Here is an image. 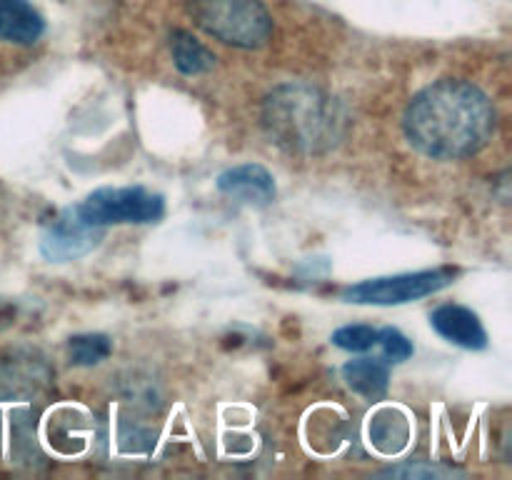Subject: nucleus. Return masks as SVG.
I'll list each match as a JSON object with an SVG mask.
<instances>
[{
    "instance_id": "obj_1",
    "label": "nucleus",
    "mask_w": 512,
    "mask_h": 480,
    "mask_svg": "<svg viewBox=\"0 0 512 480\" xmlns=\"http://www.w3.org/2000/svg\"><path fill=\"white\" fill-rule=\"evenodd\" d=\"M495 105L475 83L443 78L420 90L405 108L403 130L418 153L460 160L480 153L495 133Z\"/></svg>"
},
{
    "instance_id": "obj_2",
    "label": "nucleus",
    "mask_w": 512,
    "mask_h": 480,
    "mask_svg": "<svg viewBox=\"0 0 512 480\" xmlns=\"http://www.w3.org/2000/svg\"><path fill=\"white\" fill-rule=\"evenodd\" d=\"M263 128L270 143L290 155H323L348 133V113L338 98L310 83H285L263 103Z\"/></svg>"
},
{
    "instance_id": "obj_3",
    "label": "nucleus",
    "mask_w": 512,
    "mask_h": 480,
    "mask_svg": "<svg viewBox=\"0 0 512 480\" xmlns=\"http://www.w3.org/2000/svg\"><path fill=\"white\" fill-rule=\"evenodd\" d=\"M188 13L198 28L233 48L258 50L273 38L263 0H188Z\"/></svg>"
},
{
    "instance_id": "obj_4",
    "label": "nucleus",
    "mask_w": 512,
    "mask_h": 480,
    "mask_svg": "<svg viewBox=\"0 0 512 480\" xmlns=\"http://www.w3.org/2000/svg\"><path fill=\"white\" fill-rule=\"evenodd\" d=\"M78 215L95 228L108 225H145L158 223L165 215L163 195L143 188V185H125V188H98L75 205Z\"/></svg>"
},
{
    "instance_id": "obj_5",
    "label": "nucleus",
    "mask_w": 512,
    "mask_h": 480,
    "mask_svg": "<svg viewBox=\"0 0 512 480\" xmlns=\"http://www.w3.org/2000/svg\"><path fill=\"white\" fill-rule=\"evenodd\" d=\"M458 270L453 268H430L415 270V273L383 275V278H368L363 283L348 285L340 293L345 303L355 305H403L410 300L428 298L440 293L455 280Z\"/></svg>"
},
{
    "instance_id": "obj_6",
    "label": "nucleus",
    "mask_w": 512,
    "mask_h": 480,
    "mask_svg": "<svg viewBox=\"0 0 512 480\" xmlns=\"http://www.w3.org/2000/svg\"><path fill=\"white\" fill-rule=\"evenodd\" d=\"M105 228H95L78 215V210L65 208L43 225L40 233V255L50 263H70L93 253L103 240Z\"/></svg>"
},
{
    "instance_id": "obj_7",
    "label": "nucleus",
    "mask_w": 512,
    "mask_h": 480,
    "mask_svg": "<svg viewBox=\"0 0 512 480\" xmlns=\"http://www.w3.org/2000/svg\"><path fill=\"white\" fill-rule=\"evenodd\" d=\"M218 190L248 205H270L278 195L273 173L260 163H243L223 170L218 175Z\"/></svg>"
},
{
    "instance_id": "obj_8",
    "label": "nucleus",
    "mask_w": 512,
    "mask_h": 480,
    "mask_svg": "<svg viewBox=\"0 0 512 480\" xmlns=\"http://www.w3.org/2000/svg\"><path fill=\"white\" fill-rule=\"evenodd\" d=\"M430 325L440 338L465 350H483L488 345V333L478 313L458 303H445L430 313Z\"/></svg>"
},
{
    "instance_id": "obj_9",
    "label": "nucleus",
    "mask_w": 512,
    "mask_h": 480,
    "mask_svg": "<svg viewBox=\"0 0 512 480\" xmlns=\"http://www.w3.org/2000/svg\"><path fill=\"white\" fill-rule=\"evenodd\" d=\"M45 30L43 15L28 0H0V40L13 45L38 43Z\"/></svg>"
},
{
    "instance_id": "obj_10",
    "label": "nucleus",
    "mask_w": 512,
    "mask_h": 480,
    "mask_svg": "<svg viewBox=\"0 0 512 480\" xmlns=\"http://www.w3.org/2000/svg\"><path fill=\"white\" fill-rule=\"evenodd\" d=\"M343 380L353 393L365 400L385 398L390 388V363L385 358H353L343 365Z\"/></svg>"
},
{
    "instance_id": "obj_11",
    "label": "nucleus",
    "mask_w": 512,
    "mask_h": 480,
    "mask_svg": "<svg viewBox=\"0 0 512 480\" xmlns=\"http://www.w3.org/2000/svg\"><path fill=\"white\" fill-rule=\"evenodd\" d=\"M370 443L385 455H395L408 445L410 423L400 410L383 408L370 418Z\"/></svg>"
},
{
    "instance_id": "obj_12",
    "label": "nucleus",
    "mask_w": 512,
    "mask_h": 480,
    "mask_svg": "<svg viewBox=\"0 0 512 480\" xmlns=\"http://www.w3.org/2000/svg\"><path fill=\"white\" fill-rule=\"evenodd\" d=\"M170 53H173L175 68L183 75H203L213 70L215 55L205 48L188 30H173L170 33Z\"/></svg>"
},
{
    "instance_id": "obj_13",
    "label": "nucleus",
    "mask_w": 512,
    "mask_h": 480,
    "mask_svg": "<svg viewBox=\"0 0 512 480\" xmlns=\"http://www.w3.org/2000/svg\"><path fill=\"white\" fill-rule=\"evenodd\" d=\"M110 353H113V340L103 333H83L68 340V358L73 365L90 368L103 363Z\"/></svg>"
},
{
    "instance_id": "obj_14",
    "label": "nucleus",
    "mask_w": 512,
    "mask_h": 480,
    "mask_svg": "<svg viewBox=\"0 0 512 480\" xmlns=\"http://www.w3.org/2000/svg\"><path fill=\"white\" fill-rule=\"evenodd\" d=\"M333 345L348 353H368L373 345H378V330L365 323L343 325L333 333Z\"/></svg>"
},
{
    "instance_id": "obj_15",
    "label": "nucleus",
    "mask_w": 512,
    "mask_h": 480,
    "mask_svg": "<svg viewBox=\"0 0 512 480\" xmlns=\"http://www.w3.org/2000/svg\"><path fill=\"white\" fill-rule=\"evenodd\" d=\"M378 345L383 348V358L388 360V363H405V360L413 358L415 353L408 335L398 328L378 330Z\"/></svg>"
},
{
    "instance_id": "obj_16",
    "label": "nucleus",
    "mask_w": 512,
    "mask_h": 480,
    "mask_svg": "<svg viewBox=\"0 0 512 480\" xmlns=\"http://www.w3.org/2000/svg\"><path fill=\"white\" fill-rule=\"evenodd\" d=\"M380 475H390V478H450V475L463 473L443 468V465H395V468L380 470Z\"/></svg>"
}]
</instances>
